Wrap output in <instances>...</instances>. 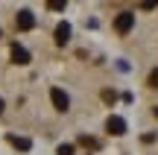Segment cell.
<instances>
[{
    "instance_id": "obj_1",
    "label": "cell",
    "mask_w": 158,
    "mask_h": 155,
    "mask_svg": "<svg viewBox=\"0 0 158 155\" xmlns=\"http://www.w3.org/2000/svg\"><path fill=\"white\" fill-rule=\"evenodd\" d=\"M132 27H135V12H120V15L114 18V29H117L120 35L132 32Z\"/></svg>"
},
{
    "instance_id": "obj_2",
    "label": "cell",
    "mask_w": 158,
    "mask_h": 155,
    "mask_svg": "<svg viewBox=\"0 0 158 155\" xmlns=\"http://www.w3.org/2000/svg\"><path fill=\"white\" fill-rule=\"evenodd\" d=\"M126 129H129V126H126V120H123L120 114H111V117L106 120V132H108V135H117V138H120V135H126Z\"/></svg>"
},
{
    "instance_id": "obj_3",
    "label": "cell",
    "mask_w": 158,
    "mask_h": 155,
    "mask_svg": "<svg viewBox=\"0 0 158 155\" xmlns=\"http://www.w3.org/2000/svg\"><path fill=\"white\" fill-rule=\"evenodd\" d=\"M15 27L21 29V32L32 29V27H35V15H32L29 9H21V12H18V18H15Z\"/></svg>"
},
{
    "instance_id": "obj_4",
    "label": "cell",
    "mask_w": 158,
    "mask_h": 155,
    "mask_svg": "<svg viewBox=\"0 0 158 155\" xmlns=\"http://www.w3.org/2000/svg\"><path fill=\"white\" fill-rule=\"evenodd\" d=\"M50 100H53V105H56V111H68L70 108V97L62 91V88H53V91H50Z\"/></svg>"
},
{
    "instance_id": "obj_5",
    "label": "cell",
    "mask_w": 158,
    "mask_h": 155,
    "mask_svg": "<svg viewBox=\"0 0 158 155\" xmlns=\"http://www.w3.org/2000/svg\"><path fill=\"white\" fill-rule=\"evenodd\" d=\"M12 62H15V64H29V53H27V47L12 44Z\"/></svg>"
},
{
    "instance_id": "obj_6",
    "label": "cell",
    "mask_w": 158,
    "mask_h": 155,
    "mask_svg": "<svg viewBox=\"0 0 158 155\" xmlns=\"http://www.w3.org/2000/svg\"><path fill=\"white\" fill-rule=\"evenodd\" d=\"M68 41H70V23H59V27H56V44H68Z\"/></svg>"
},
{
    "instance_id": "obj_7",
    "label": "cell",
    "mask_w": 158,
    "mask_h": 155,
    "mask_svg": "<svg viewBox=\"0 0 158 155\" xmlns=\"http://www.w3.org/2000/svg\"><path fill=\"white\" fill-rule=\"evenodd\" d=\"M9 144L15 146V149H21V152H27L29 146H32V141H29V138H9Z\"/></svg>"
},
{
    "instance_id": "obj_8",
    "label": "cell",
    "mask_w": 158,
    "mask_h": 155,
    "mask_svg": "<svg viewBox=\"0 0 158 155\" xmlns=\"http://www.w3.org/2000/svg\"><path fill=\"white\" fill-rule=\"evenodd\" d=\"M79 144H82V146H88V149H97V146H100L94 138H88V135H79Z\"/></svg>"
},
{
    "instance_id": "obj_9",
    "label": "cell",
    "mask_w": 158,
    "mask_h": 155,
    "mask_svg": "<svg viewBox=\"0 0 158 155\" xmlns=\"http://www.w3.org/2000/svg\"><path fill=\"white\" fill-rule=\"evenodd\" d=\"M64 0H50V3H47V9H53V12H64Z\"/></svg>"
},
{
    "instance_id": "obj_10",
    "label": "cell",
    "mask_w": 158,
    "mask_h": 155,
    "mask_svg": "<svg viewBox=\"0 0 158 155\" xmlns=\"http://www.w3.org/2000/svg\"><path fill=\"white\" fill-rule=\"evenodd\" d=\"M56 155H73V144H62L56 149Z\"/></svg>"
},
{
    "instance_id": "obj_11",
    "label": "cell",
    "mask_w": 158,
    "mask_h": 155,
    "mask_svg": "<svg viewBox=\"0 0 158 155\" xmlns=\"http://www.w3.org/2000/svg\"><path fill=\"white\" fill-rule=\"evenodd\" d=\"M147 85H149V88H158V67L152 70V73H149V79H147Z\"/></svg>"
},
{
    "instance_id": "obj_12",
    "label": "cell",
    "mask_w": 158,
    "mask_h": 155,
    "mask_svg": "<svg viewBox=\"0 0 158 155\" xmlns=\"http://www.w3.org/2000/svg\"><path fill=\"white\" fill-rule=\"evenodd\" d=\"M102 100H106V103H114V100H117V94H114V91H102Z\"/></svg>"
},
{
    "instance_id": "obj_13",
    "label": "cell",
    "mask_w": 158,
    "mask_h": 155,
    "mask_svg": "<svg viewBox=\"0 0 158 155\" xmlns=\"http://www.w3.org/2000/svg\"><path fill=\"white\" fill-rule=\"evenodd\" d=\"M141 9H147V12H149V9H158V3H152V0H147V3H141Z\"/></svg>"
},
{
    "instance_id": "obj_14",
    "label": "cell",
    "mask_w": 158,
    "mask_h": 155,
    "mask_svg": "<svg viewBox=\"0 0 158 155\" xmlns=\"http://www.w3.org/2000/svg\"><path fill=\"white\" fill-rule=\"evenodd\" d=\"M152 114H155V117H158V105H155V108H152Z\"/></svg>"
},
{
    "instance_id": "obj_15",
    "label": "cell",
    "mask_w": 158,
    "mask_h": 155,
    "mask_svg": "<svg viewBox=\"0 0 158 155\" xmlns=\"http://www.w3.org/2000/svg\"><path fill=\"white\" fill-rule=\"evenodd\" d=\"M0 114H3V100H0Z\"/></svg>"
},
{
    "instance_id": "obj_16",
    "label": "cell",
    "mask_w": 158,
    "mask_h": 155,
    "mask_svg": "<svg viewBox=\"0 0 158 155\" xmlns=\"http://www.w3.org/2000/svg\"><path fill=\"white\" fill-rule=\"evenodd\" d=\"M0 35H3V32H0Z\"/></svg>"
}]
</instances>
